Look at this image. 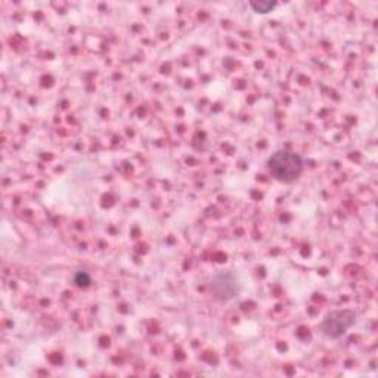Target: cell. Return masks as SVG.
Wrapping results in <instances>:
<instances>
[{
  "label": "cell",
  "mask_w": 378,
  "mask_h": 378,
  "mask_svg": "<svg viewBox=\"0 0 378 378\" xmlns=\"http://www.w3.org/2000/svg\"><path fill=\"white\" fill-rule=\"evenodd\" d=\"M356 322V313L350 309L334 311L321 322V331L330 339H339Z\"/></svg>",
  "instance_id": "obj_2"
},
{
  "label": "cell",
  "mask_w": 378,
  "mask_h": 378,
  "mask_svg": "<svg viewBox=\"0 0 378 378\" xmlns=\"http://www.w3.org/2000/svg\"><path fill=\"white\" fill-rule=\"evenodd\" d=\"M74 282L78 285V287H87V285L92 282V280L86 272H77L74 277Z\"/></svg>",
  "instance_id": "obj_5"
},
{
  "label": "cell",
  "mask_w": 378,
  "mask_h": 378,
  "mask_svg": "<svg viewBox=\"0 0 378 378\" xmlns=\"http://www.w3.org/2000/svg\"><path fill=\"white\" fill-rule=\"evenodd\" d=\"M250 6L259 14H268L277 6V2H271V0H256V2H250Z\"/></svg>",
  "instance_id": "obj_4"
},
{
  "label": "cell",
  "mask_w": 378,
  "mask_h": 378,
  "mask_svg": "<svg viewBox=\"0 0 378 378\" xmlns=\"http://www.w3.org/2000/svg\"><path fill=\"white\" fill-rule=\"evenodd\" d=\"M211 291L222 300H229L238 293V284L231 272H220L211 278Z\"/></svg>",
  "instance_id": "obj_3"
},
{
  "label": "cell",
  "mask_w": 378,
  "mask_h": 378,
  "mask_svg": "<svg viewBox=\"0 0 378 378\" xmlns=\"http://www.w3.org/2000/svg\"><path fill=\"white\" fill-rule=\"evenodd\" d=\"M268 166L272 176L284 183H291L297 180L304 169L302 157L287 149H280L273 152L268 161Z\"/></svg>",
  "instance_id": "obj_1"
}]
</instances>
